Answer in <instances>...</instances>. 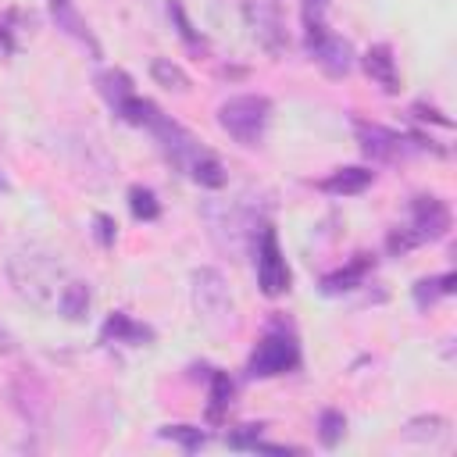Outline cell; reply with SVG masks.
Wrapping results in <instances>:
<instances>
[{
	"mask_svg": "<svg viewBox=\"0 0 457 457\" xmlns=\"http://www.w3.org/2000/svg\"><path fill=\"white\" fill-rule=\"evenodd\" d=\"M7 275L18 289V296H25L36 307H50L57 303V293L64 286V268L54 253L43 250H21L7 261Z\"/></svg>",
	"mask_w": 457,
	"mask_h": 457,
	"instance_id": "1",
	"label": "cell"
},
{
	"mask_svg": "<svg viewBox=\"0 0 457 457\" xmlns=\"http://www.w3.org/2000/svg\"><path fill=\"white\" fill-rule=\"evenodd\" d=\"M271 121V100L261 93H239L228 96L218 107V125L239 143V146H261Z\"/></svg>",
	"mask_w": 457,
	"mask_h": 457,
	"instance_id": "2",
	"label": "cell"
},
{
	"mask_svg": "<svg viewBox=\"0 0 457 457\" xmlns=\"http://www.w3.org/2000/svg\"><path fill=\"white\" fill-rule=\"evenodd\" d=\"M193 307L200 314V321L214 332H232L239 325L236 314V300L228 293V282L218 268H200L193 271Z\"/></svg>",
	"mask_w": 457,
	"mask_h": 457,
	"instance_id": "3",
	"label": "cell"
},
{
	"mask_svg": "<svg viewBox=\"0 0 457 457\" xmlns=\"http://www.w3.org/2000/svg\"><path fill=\"white\" fill-rule=\"evenodd\" d=\"M300 368V343L293 339V332H268L257 350L250 353V364H246V375L250 378H271V375H286V371H296Z\"/></svg>",
	"mask_w": 457,
	"mask_h": 457,
	"instance_id": "4",
	"label": "cell"
},
{
	"mask_svg": "<svg viewBox=\"0 0 457 457\" xmlns=\"http://www.w3.org/2000/svg\"><path fill=\"white\" fill-rule=\"evenodd\" d=\"M243 18H246V29H250V36L257 39L261 50H268L271 57L286 54L289 36H286V18H282L278 0H246Z\"/></svg>",
	"mask_w": 457,
	"mask_h": 457,
	"instance_id": "5",
	"label": "cell"
},
{
	"mask_svg": "<svg viewBox=\"0 0 457 457\" xmlns=\"http://www.w3.org/2000/svg\"><path fill=\"white\" fill-rule=\"evenodd\" d=\"M303 29H307V54L314 57V64H318L328 79H343V75H350V68H353V46H350L343 36L328 32L325 21H318V25H303Z\"/></svg>",
	"mask_w": 457,
	"mask_h": 457,
	"instance_id": "6",
	"label": "cell"
},
{
	"mask_svg": "<svg viewBox=\"0 0 457 457\" xmlns=\"http://www.w3.org/2000/svg\"><path fill=\"white\" fill-rule=\"evenodd\" d=\"M353 129H357L361 150H364L371 161H396V157H407L411 150H425V139H421V136L403 139L400 132H393V129H386V125H375V121L353 118Z\"/></svg>",
	"mask_w": 457,
	"mask_h": 457,
	"instance_id": "7",
	"label": "cell"
},
{
	"mask_svg": "<svg viewBox=\"0 0 457 457\" xmlns=\"http://www.w3.org/2000/svg\"><path fill=\"white\" fill-rule=\"evenodd\" d=\"M289 282H293V275L278 250V236H275V228L264 225L257 236V286L264 296H282L289 289Z\"/></svg>",
	"mask_w": 457,
	"mask_h": 457,
	"instance_id": "8",
	"label": "cell"
},
{
	"mask_svg": "<svg viewBox=\"0 0 457 457\" xmlns=\"http://www.w3.org/2000/svg\"><path fill=\"white\" fill-rule=\"evenodd\" d=\"M407 232L418 239V246L443 239L450 232V207L439 196H432V193L414 196L411 200V225H407Z\"/></svg>",
	"mask_w": 457,
	"mask_h": 457,
	"instance_id": "9",
	"label": "cell"
},
{
	"mask_svg": "<svg viewBox=\"0 0 457 457\" xmlns=\"http://www.w3.org/2000/svg\"><path fill=\"white\" fill-rule=\"evenodd\" d=\"M50 14H54V21H57V29H61L64 36H71V39H75V43H82L93 57H100V43L93 39V32H89L86 18L75 11V4H71V0H50Z\"/></svg>",
	"mask_w": 457,
	"mask_h": 457,
	"instance_id": "10",
	"label": "cell"
},
{
	"mask_svg": "<svg viewBox=\"0 0 457 457\" xmlns=\"http://www.w3.org/2000/svg\"><path fill=\"white\" fill-rule=\"evenodd\" d=\"M361 64H364L368 79H375V82H378L386 93H396V89H400L396 57H393V50H389L386 43H375V46H368V54L361 57Z\"/></svg>",
	"mask_w": 457,
	"mask_h": 457,
	"instance_id": "11",
	"label": "cell"
},
{
	"mask_svg": "<svg viewBox=\"0 0 457 457\" xmlns=\"http://www.w3.org/2000/svg\"><path fill=\"white\" fill-rule=\"evenodd\" d=\"M371 179H375L371 168H339L328 179H321L318 189L321 193H332V196H357V193H364L371 186Z\"/></svg>",
	"mask_w": 457,
	"mask_h": 457,
	"instance_id": "12",
	"label": "cell"
},
{
	"mask_svg": "<svg viewBox=\"0 0 457 457\" xmlns=\"http://www.w3.org/2000/svg\"><path fill=\"white\" fill-rule=\"evenodd\" d=\"M100 336H104V343H111V339H114V343H132V346H139V343H150V339H154V332H150L146 325L132 321L125 311L107 314V321H104Z\"/></svg>",
	"mask_w": 457,
	"mask_h": 457,
	"instance_id": "13",
	"label": "cell"
},
{
	"mask_svg": "<svg viewBox=\"0 0 457 457\" xmlns=\"http://www.w3.org/2000/svg\"><path fill=\"white\" fill-rule=\"evenodd\" d=\"M368 268H371V257H368V253H357L346 268H339V271H332V275L321 278V293L336 296V293H350V289H357V286L364 282Z\"/></svg>",
	"mask_w": 457,
	"mask_h": 457,
	"instance_id": "14",
	"label": "cell"
},
{
	"mask_svg": "<svg viewBox=\"0 0 457 457\" xmlns=\"http://www.w3.org/2000/svg\"><path fill=\"white\" fill-rule=\"evenodd\" d=\"M89 300H93L89 286L79 282V278H68V282L61 286V293H57V311H61L68 321H79V318H86Z\"/></svg>",
	"mask_w": 457,
	"mask_h": 457,
	"instance_id": "15",
	"label": "cell"
},
{
	"mask_svg": "<svg viewBox=\"0 0 457 457\" xmlns=\"http://www.w3.org/2000/svg\"><path fill=\"white\" fill-rule=\"evenodd\" d=\"M207 378H211V393H207V421L218 425V421L225 418L228 403H232L236 386H232V378H228L225 371H214V368H207Z\"/></svg>",
	"mask_w": 457,
	"mask_h": 457,
	"instance_id": "16",
	"label": "cell"
},
{
	"mask_svg": "<svg viewBox=\"0 0 457 457\" xmlns=\"http://www.w3.org/2000/svg\"><path fill=\"white\" fill-rule=\"evenodd\" d=\"M186 171L193 175V182H200V186H207V189H221V186H225V164H221L207 146L189 161Z\"/></svg>",
	"mask_w": 457,
	"mask_h": 457,
	"instance_id": "17",
	"label": "cell"
},
{
	"mask_svg": "<svg viewBox=\"0 0 457 457\" xmlns=\"http://www.w3.org/2000/svg\"><path fill=\"white\" fill-rule=\"evenodd\" d=\"M96 89H100V96L111 104V111L125 100V96H132L136 89H132V79L121 71V68H111V71H100L96 75Z\"/></svg>",
	"mask_w": 457,
	"mask_h": 457,
	"instance_id": "18",
	"label": "cell"
},
{
	"mask_svg": "<svg viewBox=\"0 0 457 457\" xmlns=\"http://www.w3.org/2000/svg\"><path fill=\"white\" fill-rule=\"evenodd\" d=\"M150 75H154V82L157 86H164V89H175V93H189V75L171 61V57H154L150 61Z\"/></svg>",
	"mask_w": 457,
	"mask_h": 457,
	"instance_id": "19",
	"label": "cell"
},
{
	"mask_svg": "<svg viewBox=\"0 0 457 457\" xmlns=\"http://www.w3.org/2000/svg\"><path fill=\"white\" fill-rule=\"evenodd\" d=\"M453 282H457V275H453V271L414 282V303H418V307H432L439 296H450V293H453Z\"/></svg>",
	"mask_w": 457,
	"mask_h": 457,
	"instance_id": "20",
	"label": "cell"
},
{
	"mask_svg": "<svg viewBox=\"0 0 457 457\" xmlns=\"http://www.w3.org/2000/svg\"><path fill=\"white\" fill-rule=\"evenodd\" d=\"M346 436V418H343V411H336V407H325L321 414H318V439H321V446H339V439Z\"/></svg>",
	"mask_w": 457,
	"mask_h": 457,
	"instance_id": "21",
	"label": "cell"
},
{
	"mask_svg": "<svg viewBox=\"0 0 457 457\" xmlns=\"http://www.w3.org/2000/svg\"><path fill=\"white\" fill-rule=\"evenodd\" d=\"M129 207H132V214H136L139 221L161 218V204H157L154 189H146V186H132V189H129Z\"/></svg>",
	"mask_w": 457,
	"mask_h": 457,
	"instance_id": "22",
	"label": "cell"
},
{
	"mask_svg": "<svg viewBox=\"0 0 457 457\" xmlns=\"http://www.w3.org/2000/svg\"><path fill=\"white\" fill-rule=\"evenodd\" d=\"M161 436H164V439H175L186 453H196V450L207 443V432H204V428H193V425H164Z\"/></svg>",
	"mask_w": 457,
	"mask_h": 457,
	"instance_id": "23",
	"label": "cell"
},
{
	"mask_svg": "<svg viewBox=\"0 0 457 457\" xmlns=\"http://www.w3.org/2000/svg\"><path fill=\"white\" fill-rule=\"evenodd\" d=\"M168 14L175 18V25H179V36H182L189 46H200V43H204V39L193 32V25H189V18H186V11H182V4H179V0H171V4H168Z\"/></svg>",
	"mask_w": 457,
	"mask_h": 457,
	"instance_id": "24",
	"label": "cell"
},
{
	"mask_svg": "<svg viewBox=\"0 0 457 457\" xmlns=\"http://www.w3.org/2000/svg\"><path fill=\"white\" fill-rule=\"evenodd\" d=\"M225 439H228L232 450H253L261 443V425H243L239 432H228Z\"/></svg>",
	"mask_w": 457,
	"mask_h": 457,
	"instance_id": "25",
	"label": "cell"
},
{
	"mask_svg": "<svg viewBox=\"0 0 457 457\" xmlns=\"http://www.w3.org/2000/svg\"><path fill=\"white\" fill-rule=\"evenodd\" d=\"M93 225H96V239H100V246H114V239H118V221H114L111 214H96Z\"/></svg>",
	"mask_w": 457,
	"mask_h": 457,
	"instance_id": "26",
	"label": "cell"
},
{
	"mask_svg": "<svg viewBox=\"0 0 457 457\" xmlns=\"http://www.w3.org/2000/svg\"><path fill=\"white\" fill-rule=\"evenodd\" d=\"M414 246H418V239H414L407 228H393L389 239H386V250H389V253H407V250H414Z\"/></svg>",
	"mask_w": 457,
	"mask_h": 457,
	"instance_id": "27",
	"label": "cell"
},
{
	"mask_svg": "<svg viewBox=\"0 0 457 457\" xmlns=\"http://www.w3.org/2000/svg\"><path fill=\"white\" fill-rule=\"evenodd\" d=\"M300 11H303V25H318L328 11V0H300Z\"/></svg>",
	"mask_w": 457,
	"mask_h": 457,
	"instance_id": "28",
	"label": "cell"
},
{
	"mask_svg": "<svg viewBox=\"0 0 457 457\" xmlns=\"http://www.w3.org/2000/svg\"><path fill=\"white\" fill-rule=\"evenodd\" d=\"M11 346H14V343H11V336L0 328V350H11Z\"/></svg>",
	"mask_w": 457,
	"mask_h": 457,
	"instance_id": "29",
	"label": "cell"
}]
</instances>
